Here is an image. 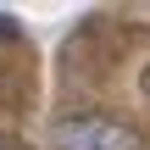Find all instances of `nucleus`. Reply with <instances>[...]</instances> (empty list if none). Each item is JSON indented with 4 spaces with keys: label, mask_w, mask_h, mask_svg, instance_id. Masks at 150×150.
Here are the masks:
<instances>
[{
    "label": "nucleus",
    "mask_w": 150,
    "mask_h": 150,
    "mask_svg": "<svg viewBox=\"0 0 150 150\" xmlns=\"http://www.w3.org/2000/svg\"><path fill=\"white\" fill-rule=\"evenodd\" d=\"M56 150H145L128 122L111 117H67L56 122Z\"/></svg>",
    "instance_id": "f257e3e1"
}]
</instances>
